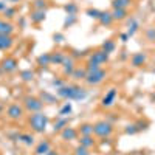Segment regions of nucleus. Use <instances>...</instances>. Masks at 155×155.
<instances>
[{
	"mask_svg": "<svg viewBox=\"0 0 155 155\" xmlns=\"http://www.w3.org/2000/svg\"><path fill=\"white\" fill-rule=\"evenodd\" d=\"M79 132L81 135H93V124H82Z\"/></svg>",
	"mask_w": 155,
	"mask_h": 155,
	"instance_id": "obj_26",
	"label": "nucleus"
},
{
	"mask_svg": "<svg viewBox=\"0 0 155 155\" xmlns=\"http://www.w3.org/2000/svg\"><path fill=\"white\" fill-rule=\"evenodd\" d=\"M61 137H62L64 140H67V141L76 140V137H78V130H76V129H73V127H65V129H64V130L61 132Z\"/></svg>",
	"mask_w": 155,
	"mask_h": 155,
	"instance_id": "obj_11",
	"label": "nucleus"
},
{
	"mask_svg": "<svg viewBox=\"0 0 155 155\" xmlns=\"http://www.w3.org/2000/svg\"><path fill=\"white\" fill-rule=\"evenodd\" d=\"M62 39H64L62 34H54V41H56V42H62Z\"/></svg>",
	"mask_w": 155,
	"mask_h": 155,
	"instance_id": "obj_41",
	"label": "nucleus"
},
{
	"mask_svg": "<svg viewBox=\"0 0 155 155\" xmlns=\"http://www.w3.org/2000/svg\"><path fill=\"white\" fill-rule=\"evenodd\" d=\"M3 14H5V16H6L8 19H11L12 16L16 14V9H14V8H9V6H8V8H6V9L3 11Z\"/></svg>",
	"mask_w": 155,
	"mask_h": 155,
	"instance_id": "obj_39",
	"label": "nucleus"
},
{
	"mask_svg": "<svg viewBox=\"0 0 155 155\" xmlns=\"http://www.w3.org/2000/svg\"><path fill=\"white\" fill-rule=\"evenodd\" d=\"M137 30H138V22L135 19H130V25H129V31H127L129 37H132L137 33Z\"/></svg>",
	"mask_w": 155,
	"mask_h": 155,
	"instance_id": "obj_28",
	"label": "nucleus"
},
{
	"mask_svg": "<svg viewBox=\"0 0 155 155\" xmlns=\"http://www.w3.org/2000/svg\"><path fill=\"white\" fill-rule=\"evenodd\" d=\"M19 140L22 141V143H25L27 146H31L34 143V138L33 135H19Z\"/></svg>",
	"mask_w": 155,
	"mask_h": 155,
	"instance_id": "obj_29",
	"label": "nucleus"
},
{
	"mask_svg": "<svg viewBox=\"0 0 155 155\" xmlns=\"http://www.w3.org/2000/svg\"><path fill=\"white\" fill-rule=\"evenodd\" d=\"M12 31H14V27H12L9 22L0 20V34H8V36H11Z\"/></svg>",
	"mask_w": 155,
	"mask_h": 155,
	"instance_id": "obj_17",
	"label": "nucleus"
},
{
	"mask_svg": "<svg viewBox=\"0 0 155 155\" xmlns=\"http://www.w3.org/2000/svg\"><path fill=\"white\" fill-rule=\"evenodd\" d=\"M47 124H48V118H47V115L41 113V112H36L30 116V126L34 132L37 134H42L45 132V129H47Z\"/></svg>",
	"mask_w": 155,
	"mask_h": 155,
	"instance_id": "obj_2",
	"label": "nucleus"
},
{
	"mask_svg": "<svg viewBox=\"0 0 155 155\" xmlns=\"http://www.w3.org/2000/svg\"><path fill=\"white\" fill-rule=\"evenodd\" d=\"M132 5V0H112V6L113 8H124L127 9Z\"/></svg>",
	"mask_w": 155,
	"mask_h": 155,
	"instance_id": "obj_20",
	"label": "nucleus"
},
{
	"mask_svg": "<svg viewBox=\"0 0 155 155\" xmlns=\"http://www.w3.org/2000/svg\"><path fill=\"white\" fill-rule=\"evenodd\" d=\"M129 39V34H121V42H127Z\"/></svg>",
	"mask_w": 155,
	"mask_h": 155,
	"instance_id": "obj_43",
	"label": "nucleus"
},
{
	"mask_svg": "<svg viewBox=\"0 0 155 155\" xmlns=\"http://www.w3.org/2000/svg\"><path fill=\"white\" fill-rule=\"evenodd\" d=\"M73 64H74L73 58H67L65 56V59H64V62H62V65H64V74H71L74 71Z\"/></svg>",
	"mask_w": 155,
	"mask_h": 155,
	"instance_id": "obj_15",
	"label": "nucleus"
},
{
	"mask_svg": "<svg viewBox=\"0 0 155 155\" xmlns=\"http://www.w3.org/2000/svg\"><path fill=\"white\" fill-rule=\"evenodd\" d=\"M58 95L67 99H84L87 92L81 87H61L58 88Z\"/></svg>",
	"mask_w": 155,
	"mask_h": 155,
	"instance_id": "obj_1",
	"label": "nucleus"
},
{
	"mask_svg": "<svg viewBox=\"0 0 155 155\" xmlns=\"http://www.w3.org/2000/svg\"><path fill=\"white\" fill-rule=\"evenodd\" d=\"M112 132H113V126L107 121H98L96 124H93V134L96 137L107 138L112 135Z\"/></svg>",
	"mask_w": 155,
	"mask_h": 155,
	"instance_id": "obj_3",
	"label": "nucleus"
},
{
	"mask_svg": "<svg viewBox=\"0 0 155 155\" xmlns=\"http://www.w3.org/2000/svg\"><path fill=\"white\" fill-rule=\"evenodd\" d=\"M64 59H65V54H64L62 51H56V53L51 54V64H56V65L62 64V62H64Z\"/></svg>",
	"mask_w": 155,
	"mask_h": 155,
	"instance_id": "obj_21",
	"label": "nucleus"
},
{
	"mask_svg": "<svg viewBox=\"0 0 155 155\" xmlns=\"http://www.w3.org/2000/svg\"><path fill=\"white\" fill-rule=\"evenodd\" d=\"M102 50H104L107 54H110L112 51L115 50V42L112 41V39H107V41H106L104 44H102Z\"/></svg>",
	"mask_w": 155,
	"mask_h": 155,
	"instance_id": "obj_25",
	"label": "nucleus"
},
{
	"mask_svg": "<svg viewBox=\"0 0 155 155\" xmlns=\"http://www.w3.org/2000/svg\"><path fill=\"white\" fill-rule=\"evenodd\" d=\"M70 112H71V104H70V102H67V104L61 109L59 115H61V116H65V115H67V113H70Z\"/></svg>",
	"mask_w": 155,
	"mask_h": 155,
	"instance_id": "obj_36",
	"label": "nucleus"
},
{
	"mask_svg": "<svg viewBox=\"0 0 155 155\" xmlns=\"http://www.w3.org/2000/svg\"><path fill=\"white\" fill-rule=\"evenodd\" d=\"M17 65H19V62H17V59H14V58H6V59H3V62H2V68H3L6 73H11V71L17 70Z\"/></svg>",
	"mask_w": 155,
	"mask_h": 155,
	"instance_id": "obj_8",
	"label": "nucleus"
},
{
	"mask_svg": "<svg viewBox=\"0 0 155 155\" xmlns=\"http://www.w3.org/2000/svg\"><path fill=\"white\" fill-rule=\"evenodd\" d=\"M34 9H45V0H34Z\"/></svg>",
	"mask_w": 155,
	"mask_h": 155,
	"instance_id": "obj_38",
	"label": "nucleus"
},
{
	"mask_svg": "<svg viewBox=\"0 0 155 155\" xmlns=\"http://www.w3.org/2000/svg\"><path fill=\"white\" fill-rule=\"evenodd\" d=\"M126 16H127V9H124V8H113L112 9L113 20H124Z\"/></svg>",
	"mask_w": 155,
	"mask_h": 155,
	"instance_id": "obj_16",
	"label": "nucleus"
},
{
	"mask_svg": "<svg viewBox=\"0 0 155 155\" xmlns=\"http://www.w3.org/2000/svg\"><path fill=\"white\" fill-rule=\"evenodd\" d=\"M137 132H138L137 124H130V126L126 127V134H127V135H134V134H137Z\"/></svg>",
	"mask_w": 155,
	"mask_h": 155,
	"instance_id": "obj_35",
	"label": "nucleus"
},
{
	"mask_svg": "<svg viewBox=\"0 0 155 155\" xmlns=\"http://www.w3.org/2000/svg\"><path fill=\"white\" fill-rule=\"evenodd\" d=\"M101 12L102 11H99V9H87V16H90L92 19H99V16H101Z\"/></svg>",
	"mask_w": 155,
	"mask_h": 155,
	"instance_id": "obj_32",
	"label": "nucleus"
},
{
	"mask_svg": "<svg viewBox=\"0 0 155 155\" xmlns=\"http://www.w3.org/2000/svg\"><path fill=\"white\" fill-rule=\"evenodd\" d=\"M53 85H58V87L61 88V87H62V82H61V81H53Z\"/></svg>",
	"mask_w": 155,
	"mask_h": 155,
	"instance_id": "obj_44",
	"label": "nucleus"
},
{
	"mask_svg": "<svg viewBox=\"0 0 155 155\" xmlns=\"http://www.w3.org/2000/svg\"><path fill=\"white\" fill-rule=\"evenodd\" d=\"M42 102H50V104H53V102H56V98L51 96L50 93H42Z\"/></svg>",
	"mask_w": 155,
	"mask_h": 155,
	"instance_id": "obj_33",
	"label": "nucleus"
},
{
	"mask_svg": "<svg viewBox=\"0 0 155 155\" xmlns=\"http://www.w3.org/2000/svg\"><path fill=\"white\" fill-rule=\"evenodd\" d=\"M20 76H22L23 81H31L33 78H34V73H33L31 70H23V71L20 73Z\"/></svg>",
	"mask_w": 155,
	"mask_h": 155,
	"instance_id": "obj_30",
	"label": "nucleus"
},
{
	"mask_svg": "<svg viewBox=\"0 0 155 155\" xmlns=\"http://www.w3.org/2000/svg\"><path fill=\"white\" fill-rule=\"evenodd\" d=\"M88 61H92V62H96V64H106L107 61H109V54L106 53L104 50H98V51H95V53L90 56V59Z\"/></svg>",
	"mask_w": 155,
	"mask_h": 155,
	"instance_id": "obj_7",
	"label": "nucleus"
},
{
	"mask_svg": "<svg viewBox=\"0 0 155 155\" xmlns=\"http://www.w3.org/2000/svg\"><path fill=\"white\" fill-rule=\"evenodd\" d=\"M101 68V65L99 64H96V62H92V61H88L87 62V65H85V70H87V73H93V71H98Z\"/></svg>",
	"mask_w": 155,
	"mask_h": 155,
	"instance_id": "obj_27",
	"label": "nucleus"
},
{
	"mask_svg": "<svg viewBox=\"0 0 155 155\" xmlns=\"http://www.w3.org/2000/svg\"><path fill=\"white\" fill-rule=\"evenodd\" d=\"M47 155H59V153H58V152H54V150H50Z\"/></svg>",
	"mask_w": 155,
	"mask_h": 155,
	"instance_id": "obj_45",
	"label": "nucleus"
},
{
	"mask_svg": "<svg viewBox=\"0 0 155 155\" xmlns=\"http://www.w3.org/2000/svg\"><path fill=\"white\" fill-rule=\"evenodd\" d=\"M146 39L149 42H155V28H147L146 30Z\"/></svg>",
	"mask_w": 155,
	"mask_h": 155,
	"instance_id": "obj_31",
	"label": "nucleus"
},
{
	"mask_svg": "<svg viewBox=\"0 0 155 155\" xmlns=\"http://www.w3.org/2000/svg\"><path fill=\"white\" fill-rule=\"evenodd\" d=\"M98 20H99V23H101V25H104V27H110V25L113 23L112 12H109V11H102Z\"/></svg>",
	"mask_w": 155,
	"mask_h": 155,
	"instance_id": "obj_13",
	"label": "nucleus"
},
{
	"mask_svg": "<svg viewBox=\"0 0 155 155\" xmlns=\"http://www.w3.org/2000/svg\"><path fill=\"white\" fill-rule=\"evenodd\" d=\"M65 11L68 12V16H74V12L78 11V6H76L74 3H68V5L65 6Z\"/></svg>",
	"mask_w": 155,
	"mask_h": 155,
	"instance_id": "obj_34",
	"label": "nucleus"
},
{
	"mask_svg": "<svg viewBox=\"0 0 155 155\" xmlns=\"http://www.w3.org/2000/svg\"><path fill=\"white\" fill-rule=\"evenodd\" d=\"M106 76H107V71L102 70V68H99L98 71L88 73L87 78H85V82H87L88 85H98V84H101L102 81L106 79Z\"/></svg>",
	"mask_w": 155,
	"mask_h": 155,
	"instance_id": "obj_4",
	"label": "nucleus"
},
{
	"mask_svg": "<svg viewBox=\"0 0 155 155\" xmlns=\"http://www.w3.org/2000/svg\"><path fill=\"white\" fill-rule=\"evenodd\" d=\"M116 95H118V90H116V88H110L109 92L106 93V96L102 98V101H101L102 107H110L115 102V99H116Z\"/></svg>",
	"mask_w": 155,
	"mask_h": 155,
	"instance_id": "obj_6",
	"label": "nucleus"
},
{
	"mask_svg": "<svg viewBox=\"0 0 155 155\" xmlns=\"http://www.w3.org/2000/svg\"><path fill=\"white\" fill-rule=\"evenodd\" d=\"M74 152H76V155H90L88 149H87V147H84V146H78Z\"/></svg>",
	"mask_w": 155,
	"mask_h": 155,
	"instance_id": "obj_37",
	"label": "nucleus"
},
{
	"mask_svg": "<svg viewBox=\"0 0 155 155\" xmlns=\"http://www.w3.org/2000/svg\"><path fill=\"white\" fill-rule=\"evenodd\" d=\"M8 6H6V3L5 2H2V0H0V11H5Z\"/></svg>",
	"mask_w": 155,
	"mask_h": 155,
	"instance_id": "obj_42",
	"label": "nucleus"
},
{
	"mask_svg": "<svg viewBox=\"0 0 155 155\" xmlns=\"http://www.w3.org/2000/svg\"><path fill=\"white\" fill-rule=\"evenodd\" d=\"M71 23H74V16H70V17L65 20V25H68V27H70Z\"/></svg>",
	"mask_w": 155,
	"mask_h": 155,
	"instance_id": "obj_40",
	"label": "nucleus"
},
{
	"mask_svg": "<svg viewBox=\"0 0 155 155\" xmlns=\"http://www.w3.org/2000/svg\"><path fill=\"white\" fill-rule=\"evenodd\" d=\"M87 70H85V67L84 68H74V71L71 73V76L74 78V79H85L87 78Z\"/></svg>",
	"mask_w": 155,
	"mask_h": 155,
	"instance_id": "obj_23",
	"label": "nucleus"
},
{
	"mask_svg": "<svg viewBox=\"0 0 155 155\" xmlns=\"http://www.w3.org/2000/svg\"><path fill=\"white\" fill-rule=\"evenodd\" d=\"M79 141H81V146H84V147H87V149L95 146V140H93L92 135H82Z\"/></svg>",
	"mask_w": 155,
	"mask_h": 155,
	"instance_id": "obj_19",
	"label": "nucleus"
},
{
	"mask_svg": "<svg viewBox=\"0 0 155 155\" xmlns=\"http://www.w3.org/2000/svg\"><path fill=\"white\" fill-rule=\"evenodd\" d=\"M37 64H39V65H42V67L50 65V64H51V54L50 53H45L42 56H39L37 58Z\"/></svg>",
	"mask_w": 155,
	"mask_h": 155,
	"instance_id": "obj_22",
	"label": "nucleus"
},
{
	"mask_svg": "<svg viewBox=\"0 0 155 155\" xmlns=\"http://www.w3.org/2000/svg\"><path fill=\"white\" fill-rule=\"evenodd\" d=\"M45 20V9H34L31 12V22L33 23H41Z\"/></svg>",
	"mask_w": 155,
	"mask_h": 155,
	"instance_id": "obj_14",
	"label": "nucleus"
},
{
	"mask_svg": "<svg viewBox=\"0 0 155 155\" xmlns=\"http://www.w3.org/2000/svg\"><path fill=\"white\" fill-rule=\"evenodd\" d=\"M22 115H23V109L19 104H11L8 107V116L11 120H19L22 118Z\"/></svg>",
	"mask_w": 155,
	"mask_h": 155,
	"instance_id": "obj_9",
	"label": "nucleus"
},
{
	"mask_svg": "<svg viewBox=\"0 0 155 155\" xmlns=\"http://www.w3.org/2000/svg\"><path fill=\"white\" fill-rule=\"evenodd\" d=\"M14 44L12 37L8 36V34H0V50H9Z\"/></svg>",
	"mask_w": 155,
	"mask_h": 155,
	"instance_id": "obj_12",
	"label": "nucleus"
},
{
	"mask_svg": "<svg viewBox=\"0 0 155 155\" xmlns=\"http://www.w3.org/2000/svg\"><path fill=\"white\" fill-rule=\"evenodd\" d=\"M23 106H25V109L27 110H30V112H39L42 107H44V102H42V99H37V98H34V96H27L23 99Z\"/></svg>",
	"mask_w": 155,
	"mask_h": 155,
	"instance_id": "obj_5",
	"label": "nucleus"
},
{
	"mask_svg": "<svg viewBox=\"0 0 155 155\" xmlns=\"http://www.w3.org/2000/svg\"><path fill=\"white\" fill-rule=\"evenodd\" d=\"M50 150H51L50 149V143H48L47 140H44L42 143L36 147V155H47Z\"/></svg>",
	"mask_w": 155,
	"mask_h": 155,
	"instance_id": "obj_18",
	"label": "nucleus"
},
{
	"mask_svg": "<svg viewBox=\"0 0 155 155\" xmlns=\"http://www.w3.org/2000/svg\"><path fill=\"white\" fill-rule=\"evenodd\" d=\"M9 2H19V0H9Z\"/></svg>",
	"mask_w": 155,
	"mask_h": 155,
	"instance_id": "obj_46",
	"label": "nucleus"
},
{
	"mask_svg": "<svg viewBox=\"0 0 155 155\" xmlns=\"http://www.w3.org/2000/svg\"><path fill=\"white\" fill-rule=\"evenodd\" d=\"M68 126V121H67V118H61L56 124H54V132H62L64 129H65Z\"/></svg>",
	"mask_w": 155,
	"mask_h": 155,
	"instance_id": "obj_24",
	"label": "nucleus"
},
{
	"mask_svg": "<svg viewBox=\"0 0 155 155\" xmlns=\"http://www.w3.org/2000/svg\"><path fill=\"white\" fill-rule=\"evenodd\" d=\"M147 61V56L144 53H135L132 58H130V64L134 67H141V65H144Z\"/></svg>",
	"mask_w": 155,
	"mask_h": 155,
	"instance_id": "obj_10",
	"label": "nucleus"
}]
</instances>
